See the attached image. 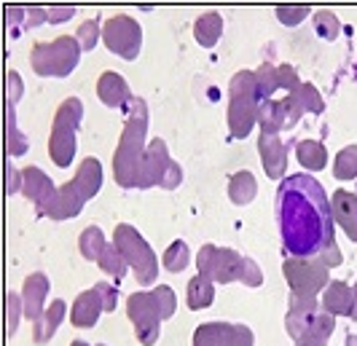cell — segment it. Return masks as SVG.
I'll return each instance as SVG.
<instances>
[{
	"label": "cell",
	"instance_id": "obj_1",
	"mask_svg": "<svg viewBox=\"0 0 357 346\" xmlns=\"http://www.w3.org/2000/svg\"><path fill=\"white\" fill-rule=\"evenodd\" d=\"M277 215L282 242L293 258H317L333 244V212L314 178H285L277 194Z\"/></svg>",
	"mask_w": 357,
	"mask_h": 346
},
{
	"label": "cell",
	"instance_id": "obj_2",
	"mask_svg": "<svg viewBox=\"0 0 357 346\" xmlns=\"http://www.w3.org/2000/svg\"><path fill=\"white\" fill-rule=\"evenodd\" d=\"M145 132H148V105L140 97H132L126 108V124L113 156V178L121 188H140L145 162Z\"/></svg>",
	"mask_w": 357,
	"mask_h": 346
},
{
	"label": "cell",
	"instance_id": "obj_3",
	"mask_svg": "<svg viewBox=\"0 0 357 346\" xmlns=\"http://www.w3.org/2000/svg\"><path fill=\"white\" fill-rule=\"evenodd\" d=\"M229 94H231V102H229V129H231V134L236 140H242L258 124V113H261V105H264V97L258 91L255 73L242 70V73L234 75Z\"/></svg>",
	"mask_w": 357,
	"mask_h": 346
},
{
	"label": "cell",
	"instance_id": "obj_4",
	"mask_svg": "<svg viewBox=\"0 0 357 346\" xmlns=\"http://www.w3.org/2000/svg\"><path fill=\"white\" fill-rule=\"evenodd\" d=\"M81 59V43L73 36H59L52 43H36L30 52V65L43 78H65L75 70Z\"/></svg>",
	"mask_w": 357,
	"mask_h": 346
},
{
	"label": "cell",
	"instance_id": "obj_5",
	"mask_svg": "<svg viewBox=\"0 0 357 346\" xmlns=\"http://www.w3.org/2000/svg\"><path fill=\"white\" fill-rule=\"evenodd\" d=\"M81 113H84L81 100L68 97L56 108V116H54L52 137H49V156H52L54 164L62 166V169L73 164V156H75V132H78V124H81Z\"/></svg>",
	"mask_w": 357,
	"mask_h": 346
},
{
	"label": "cell",
	"instance_id": "obj_6",
	"mask_svg": "<svg viewBox=\"0 0 357 346\" xmlns=\"http://www.w3.org/2000/svg\"><path fill=\"white\" fill-rule=\"evenodd\" d=\"M113 244L119 247V253L124 255L126 263L135 269V276H137L140 285H153V282H156V276H159V263H156L153 250L148 247V242L137 234V228H132V226H126V223L116 226V231H113Z\"/></svg>",
	"mask_w": 357,
	"mask_h": 346
},
{
	"label": "cell",
	"instance_id": "obj_7",
	"mask_svg": "<svg viewBox=\"0 0 357 346\" xmlns=\"http://www.w3.org/2000/svg\"><path fill=\"white\" fill-rule=\"evenodd\" d=\"M282 274L290 292L301 298H317V292L331 285V269L317 258H287L282 263Z\"/></svg>",
	"mask_w": 357,
	"mask_h": 346
},
{
	"label": "cell",
	"instance_id": "obj_8",
	"mask_svg": "<svg viewBox=\"0 0 357 346\" xmlns=\"http://www.w3.org/2000/svg\"><path fill=\"white\" fill-rule=\"evenodd\" d=\"M102 40L105 46L116 56H124V59H135L140 54V46H143V30L140 24L126 14H113L102 24Z\"/></svg>",
	"mask_w": 357,
	"mask_h": 346
},
{
	"label": "cell",
	"instance_id": "obj_9",
	"mask_svg": "<svg viewBox=\"0 0 357 346\" xmlns=\"http://www.w3.org/2000/svg\"><path fill=\"white\" fill-rule=\"evenodd\" d=\"M126 317L135 322L137 341L143 346H153L159 338L161 311L156 306L153 292H132L126 298Z\"/></svg>",
	"mask_w": 357,
	"mask_h": 346
},
{
	"label": "cell",
	"instance_id": "obj_10",
	"mask_svg": "<svg viewBox=\"0 0 357 346\" xmlns=\"http://www.w3.org/2000/svg\"><path fill=\"white\" fill-rule=\"evenodd\" d=\"M242 260L234 250H223L215 244H204L197 255V269L199 274L210 276L213 282L229 285V282H239L242 276Z\"/></svg>",
	"mask_w": 357,
	"mask_h": 346
},
{
	"label": "cell",
	"instance_id": "obj_11",
	"mask_svg": "<svg viewBox=\"0 0 357 346\" xmlns=\"http://www.w3.org/2000/svg\"><path fill=\"white\" fill-rule=\"evenodd\" d=\"M301 102L293 97V94H287L282 100H266L264 105H261V113H258V124H261V132H274V134H280L282 129H293L298 124V118H301Z\"/></svg>",
	"mask_w": 357,
	"mask_h": 346
},
{
	"label": "cell",
	"instance_id": "obj_12",
	"mask_svg": "<svg viewBox=\"0 0 357 346\" xmlns=\"http://www.w3.org/2000/svg\"><path fill=\"white\" fill-rule=\"evenodd\" d=\"M194 346H252V330L248 325L204 322L194 333Z\"/></svg>",
	"mask_w": 357,
	"mask_h": 346
},
{
	"label": "cell",
	"instance_id": "obj_13",
	"mask_svg": "<svg viewBox=\"0 0 357 346\" xmlns=\"http://www.w3.org/2000/svg\"><path fill=\"white\" fill-rule=\"evenodd\" d=\"M22 178H24V188H22V194L33 201V204H36V210L43 215V212L49 210L52 199L56 196V188H54L52 178H49L43 169H38V166H27V169H22Z\"/></svg>",
	"mask_w": 357,
	"mask_h": 346
},
{
	"label": "cell",
	"instance_id": "obj_14",
	"mask_svg": "<svg viewBox=\"0 0 357 346\" xmlns=\"http://www.w3.org/2000/svg\"><path fill=\"white\" fill-rule=\"evenodd\" d=\"M258 150H261V164L268 178H282L287 169V150L274 132H261L258 137Z\"/></svg>",
	"mask_w": 357,
	"mask_h": 346
},
{
	"label": "cell",
	"instance_id": "obj_15",
	"mask_svg": "<svg viewBox=\"0 0 357 346\" xmlns=\"http://www.w3.org/2000/svg\"><path fill=\"white\" fill-rule=\"evenodd\" d=\"M169 164H172V159H169V150H167V146H164V140H151V143H148V150H145L140 188L159 185Z\"/></svg>",
	"mask_w": 357,
	"mask_h": 346
},
{
	"label": "cell",
	"instance_id": "obj_16",
	"mask_svg": "<svg viewBox=\"0 0 357 346\" xmlns=\"http://www.w3.org/2000/svg\"><path fill=\"white\" fill-rule=\"evenodd\" d=\"M46 292H49V279L40 272L30 274L24 279V288H22V304H24V317L36 325L38 320L43 317V301H46Z\"/></svg>",
	"mask_w": 357,
	"mask_h": 346
},
{
	"label": "cell",
	"instance_id": "obj_17",
	"mask_svg": "<svg viewBox=\"0 0 357 346\" xmlns=\"http://www.w3.org/2000/svg\"><path fill=\"white\" fill-rule=\"evenodd\" d=\"M84 204H86V199L78 194V188H75L73 182H65V185H59V188H56V196L52 199L49 210H46L43 215H49L52 220L75 218V215L84 210Z\"/></svg>",
	"mask_w": 357,
	"mask_h": 346
},
{
	"label": "cell",
	"instance_id": "obj_18",
	"mask_svg": "<svg viewBox=\"0 0 357 346\" xmlns=\"http://www.w3.org/2000/svg\"><path fill=\"white\" fill-rule=\"evenodd\" d=\"M331 212L344 234L357 242V191H336V196L331 199Z\"/></svg>",
	"mask_w": 357,
	"mask_h": 346
},
{
	"label": "cell",
	"instance_id": "obj_19",
	"mask_svg": "<svg viewBox=\"0 0 357 346\" xmlns=\"http://www.w3.org/2000/svg\"><path fill=\"white\" fill-rule=\"evenodd\" d=\"M322 311L333 314V317H349L355 306V290L347 282H331L322 290Z\"/></svg>",
	"mask_w": 357,
	"mask_h": 346
},
{
	"label": "cell",
	"instance_id": "obj_20",
	"mask_svg": "<svg viewBox=\"0 0 357 346\" xmlns=\"http://www.w3.org/2000/svg\"><path fill=\"white\" fill-rule=\"evenodd\" d=\"M100 311H105L102 298H100V292L91 288V290L81 292V295L75 298L73 311H70V322L75 328H94V322L100 320Z\"/></svg>",
	"mask_w": 357,
	"mask_h": 346
},
{
	"label": "cell",
	"instance_id": "obj_21",
	"mask_svg": "<svg viewBox=\"0 0 357 346\" xmlns=\"http://www.w3.org/2000/svg\"><path fill=\"white\" fill-rule=\"evenodd\" d=\"M97 97L105 102L107 108H129L132 94L126 81L119 73H102L97 81Z\"/></svg>",
	"mask_w": 357,
	"mask_h": 346
},
{
	"label": "cell",
	"instance_id": "obj_22",
	"mask_svg": "<svg viewBox=\"0 0 357 346\" xmlns=\"http://www.w3.org/2000/svg\"><path fill=\"white\" fill-rule=\"evenodd\" d=\"M70 182L78 188V194L84 199H91L102 185V166H100V162L97 159H84L81 166H78V175Z\"/></svg>",
	"mask_w": 357,
	"mask_h": 346
},
{
	"label": "cell",
	"instance_id": "obj_23",
	"mask_svg": "<svg viewBox=\"0 0 357 346\" xmlns=\"http://www.w3.org/2000/svg\"><path fill=\"white\" fill-rule=\"evenodd\" d=\"M333 328H336V317L328 314V311H320V314L312 320L309 330L296 341V346H325L328 338H331V333H333Z\"/></svg>",
	"mask_w": 357,
	"mask_h": 346
},
{
	"label": "cell",
	"instance_id": "obj_24",
	"mask_svg": "<svg viewBox=\"0 0 357 346\" xmlns=\"http://www.w3.org/2000/svg\"><path fill=\"white\" fill-rule=\"evenodd\" d=\"M62 317H65V301H54L52 306H46L43 311V317L36 322V328H33V338H36V344H46L49 338L54 336V330L59 328V322H62Z\"/></svg>",
	"mask_w": 357,
	"mask_h": 346
},
{
	"label": "cell",
	"instance_id": "obj_25",
	"mask_svg": "<svg viewBox=\"0 0 357 346\" xmlns=\"http://www.w3.org/2000/svg\"><path fill=\"white\" fill-rule=\"evenodd\" d=\"M220 33H223V19H220V14H215V11H207V14H202L194 22V38H197L204 49L215 46Z\"/></svg>",
	"mask_w": 357,
	"mask_h": 346
},
{
	"label": "cell",
	"instance_id": "obj_26",
	"mask_svg": "<svg viewBox=\"0 0 357 346\" xmlns=\"http://www.w3.org/2000/svg\"><path fill=\"white\" fill-rule=\"evenodd\" d=\"M255 194H258V182H255L252 172H248V169L236 172L231 182H229V199L234 204H250L255 199Z\"/></svg>",
	"mask_w": 357,
	"mask_h": 346
},
{
	"label": "cell",
	"instance_id": "obj_27",
	"mask_svg": "<svg viewBox=\"0 0 357 346\" xmlns=\"http://www.w3.org/2000/svg\"><path fill=\"white\" fill-rule=\"evenodd\" d=\"M213 295H215V288H213V279L210 276H204V274H197L191 282H188V309H204V306H210L213 304Z\"/></svg>",
	"mask_w": 357,
	"mask_h": 346
},
{
	"label": "cell",
	"instance_id": "obj_28",
	"mask_svg": "<svg viewBox=\"0 0 357 346\" xmlns=\"http://www.w3.org/2000/svg\"><path fill=\"white\" fill-rule=\"evenodd\" d=\"M296 159L304 169H312V172H320L322 166L328 164V153L322 143H314V140H304L296 146Z\"/></svg>",
	"mask_w": 357,
	"mask_h": 346
},
{
	"label": "cell",
	"instance_id": "obj_29",
	"mask_svg": "<svg viewBox=\"0 0 357 346\" xmlns=\"http://www.w3.org/2000/svg\"><path fill=\"white\" fill-rule=\"evenodd\" d=\"M97 266H100L105 274H110V276H116V279H124L126 266H129V263H126L124 255L119 253L116 244H105V250H102L100 258H97Z\"/></svg>",
	"mask_w": 357,
	"mask_h": 346
},
{
	"label": "cell",
	"instance_id": "obj_30",
	"mask_svg": "<svg viewBox=\"0 0 357 346\" xmlns=\"http://www.w3.org/2000/svg\"><path fill=\"white\" fill-rule=\"evenodd\" d=\"M105 237H102V231L97 228V226H89V228H84V234L78 239V247H81V255L86 258V260H97L100 253L105 250Z\"/></svg>",
	"mask_w": 357,
	"mask_h": 346
},
{
	"label": "cell",
	"instance_id": "obj_31",
	"mask_svg": "<svg viewBox=\"0 0 357 346\" xmlns=\"http://www.w3.org/2000/svg\"><path fill=\"white\" fill-rule=\"evenodd\" d=\"M333 175H336L339 180H355L357 178V146H347L336 153Z\"/></svg>",
	"mask_w": 357,
	"mask_h": 346
},
{
	"label": "cell",
	"instance_id": "obj_32",
	"mask_svg": "<svg viewBox=\"0 0 357 346\" xmlns=\"http://www.w3.org/2000/svg\"><path fill=\"white\" fill-rule=\"evenodd\" d=\"M188 266V244L185 242H172L167 250H164V269L172 274L183 272Z\"/></svg>",
	"mask_w": 357,
	"mask_h": 346
},
{
	"label": "cell",
	"instance_id": "obj_33",
	"mask_svg": "<svg viewBox=\"0 0 357 346\" xmlns=\"http://www.w3.org/2000/svg\"><path fill=\"white\" fill-rule=\"evenodd\" d=\"M255 81H258V91H261L264 102L271 100V94L280 89V75H277V68H274V65H268V62L255 70Z\"/></svg>",
	"mask_w": 357,
	"mask_h": 346
},
{
	"label": "cell",
	"instance_id": "obj_34",
	"mask_svg": "<svg viewBox=\"0 0 357 346\" xmlns=\"http://www.w3.org/2000/svg\"><path fill=\"white\" fill-rule=\"evenodd\" d=\"M314 30H317V36L325 38V40H336L341 33V22L336 19V14H331V11H317V14H314Z\"/></svg>",
	"mask_w": 357,
	"mask_h": 346
},
{
	"label": "cell",
	"instance_id": "obj_35",
	"mask_svg": "<svg viewBox=\"0 0 357 346\" xmlns=\"http://www.w3.org/2000/svg\"><path fill=\"white\" fill-rule=\"evenodd\" d=\"M293 97L301 102V108L304 110H309V113H322V97H320V91L314 89L312 84H301L298 89L293 91Z\"/></svg>",
	"mask_w": 357,
	"mask_h": 346
},
{
	"label": "cell",
	"instance_id": "obj_36",
	"mask_svg": "<svg viewBox=\"0 0 357 346\" xmlns=\"http://www.w3.org/2000/svg\"><path fill=\"white\" fill-rule=\"evenodd\" d=\"M19 314H24L22 295H17V292H8V295H6V328H8V336H14V333H17Z\"/></svg>",
	"mask_w": 357,
	"mask_h": 346
},
{
	"label": "cell",
	"instance_id": "obj_37",
	"mask_svg": "<svg viewBox=\"0 0 357 346\" xmlns=\"http://www.w3.org/2000/svg\"><path fill=\"white\" fill-rule=\"evenodd\" d=\"M14 110H11V105H8V127H6V140H8V153L11 156H22L24 150H27V140L22 137V132L17 129V124H14V116H11Z\"/></svg>",
	"mask_w": 357,
	"mask_h": 346
},
{
	"label": "cell",
	"instance_id": "obj_38",
	"mask_svg": "<svg viewBox=\"0 0 357 346\" xmlns=\"http://www.w3.org/2000/svg\"><path fill=\"white\" fill-rule=\"evenodd\" d=\"M153 298H156V306L161 311V320H169L172 314H175V292L172 288H167V285H159V288H153Z\"/></svg>",
	"mask_w": 357,
	"mask_h": 346
},
{
	"label": "cell",
	"instance_id": "obj_39",
	"mask_svg": "<svg viewBox=\"0 0 357 346\" xmlns=\"http://www.w3.org/2000/svg\"><path fill=\"white\" fill-rule=\"evenodd\" d=\"M97 40H100V24L97 22H84L81 27H78V43H81V49L84 52H89L97 46Z\"/></svg>",
	"mask_w": 357,
	"mask_h": 346
},
{
	"label": "cell",
	"instance_id": "obj_40",
	"mask_svg": "<svg viewBox=\"0 0 357 346\" xmlns=\"http://www.w3.org/2000/svg\"><path fill=\"white\" fill-rule=\"evenodd\" d=\"M239 282H245L248 288H258V285L264 282V274H261L258 263H255L252 258H245V260H242V276H239Z\"/></svg>",
	"mask_w": 357,
	"mask_h": 346
},
{
	"label": "cell",
	"instance_id": "obj_41",
	"mask_svg": "<svg viewBox=\"0 0 357 346\" xmlns=\"http://www.w3.org/2000/svg\"><path fill=\"white\" fill-rule=\"evenodd\" d=\"M304 17H309V8H306V6H296V8H290V6H280V8H277V19H280V22H285V24H290V27H293V24H298Z\"/></svg>",
	"mask_w": 357,
	"mask_h": 346
},
{
	"label": "cell",
	"instance_id": "obj_42",
	"mask_svg": "<svg viewBox=\"0 0 357 346\" xmlns=\"http://www.w3.org/2000/svg\"><path fill=\"white\" fill-rule=\"evenodd\" d=\"M277 75H280V89H287L290 94L301 86V81H298V73L290 68V65H282V68H277Z\"/></svg>",
	"mask_w": 357,
	"mask_h": 346
},
{
	"label": "cell",
	"instance_id": "obj_43",
	"mask_svg": "<svg viewBox=\"0 0 357 346\" xmlns=\"http://www.w3.org/2000/svg\"><path fill=\"white\" fill-rule=\"evenodd\" d=\"M94 290L100 292V298H102V306H105V311H113V309H116V301H119V290H116L113 285H107V282H100V285H94Z\"/></svg>",
	"mask_w": 357,
	"mask_h": 346
},
{
	"label": "cell",
	"instance_id": "obj_44",
	"mask_svg": "<svg viewBox=\"0 0 357 346\" xmlns=\"http://www.w3.org/2000/svg\"><path fill=\"white\" fill-rule=\"evenodd\" d=\"M180 180H183V172H180V166L172 162V164L167 166V172H164V178H161V188H167V191H172V188H178Z\"/></svg>",
	"mask_w": 357,
	"mask_h": 346
},
{
	"label": "cell",
	"instance_id": "obj_45",
	"mask_svg": "<svg viewBox=\"0 0 357 346\" xmlns=\"http://www.w3.org/2000/svg\"><path fill=\"white\" fill-rule=\"evenodd\" d=\"M24 188V178H22V172H17L14 166L8 164L6 166V191L8 194H17V191H22Z\"/></svg>",
	"mask_w": 357,
	"mask_h": 346
},
{
	"label": "cell",
	"instance_id": "obj_46",
	"mask_svg": "<svg viewBox=\"0 0 357 346\" xmlns=\"http://www.w3.org/2000/svg\"><path fill=\"white\" fill-rule=\"evenodd\" d=\"M6 84H8V105H17L19 97H22V78H19V73H11L6 75Z\"/></svg>",
	"mask_w": 357,
	"mask_h": 346
},
{
	"label": "cell",
	"instance_id": "obj_47",
	"mask_svg": "<svg viewBox=\"0 0 357 346\" xmlns=\"http://www.w3.org/2000/svg\"><path fill=\"white\" fill-rule=\"evenodd\" d=\"M317 260H320V263H325L328 269H333V266H341V250L336 247V242H333L331 247H325L320 255H317Z\"/></svg>",
	"mask_w": 357,
	"mask_h": 346
},
{
	"label": "cell",
	"instance_id": "obj_48",
	"mask_svg": "<svg viewBox=\"0 0 357 346\" xmlns=\"http://www.w3.org/2000/svg\"><path fill=\"white\" fill-rule=\"evenodd\" d=\"M73 14H75V8H70V6H68V8H49V22H54V24H56V22L70 19Z\"/></svg>",
	"mask_w": 357,
	"mask_h": 346
},
{
	"label": "cell",
	"instance_id": "obj_49",
	"mask_svg": "<svg viewBox=\"0 0 357 346\" xmlns=\"http://www.w3.org/2000/svg\"><path fill=\"white\" fill-rule=\"evenodd\" d=\"M43 19H49V11H43V8H30V11H27V27H38Z\"/></svg>",
	"mask_w": 357,
	"mask_h": 346
},
{
	"label": "cell",
	"instance_id": "obj_50",
	"mask_svg": "<svg viewBox=\"0 0 357 346\" xmlns=\"http://www.w3.org/2000/svg\"><path fill=\"white\" fill-rule=\"evenodd\" d=\"M27 17V11H22V8H8L6 11V19H8V24H19L22 19Z\"/></svg>",
	"mask_w": 357,
	"mask_h": 346
},
{
	"label": "cell",
	"instance_id": "obj_51",
	"mask_svg": "<svg viewBox=\"0 0 357 346\" xmlns=\"http://www.w3.org/2000/svg\"><path fill=\"white\" fill-rule=\"evenodd\" d=\"M352 290H355V306H352V314H349V317H352V320L357 322V285L352 288Z\"/></svg>",
	"mask_w": 357,
	"mask_h": 346
},
{
	"label": "cell",
	"instance_id": "obj_52",
	"mask_svg": "<svg viewBox=\"0 0 357 346\" xmlns=\"http://www.w3.org/2000/svg\"><path fill=\"white\" fill-rule=\"evenodd\" d=\"M347 346H357V336H347Z\"/></svg>",
	"mask_w": 357,
	"mask_h": 346
},
{
	"label": "cell",
	"instance_id": "obj_53",
	"mask_svg": "<svg viewBox=\"0 0 357 346\" xmlns=\"http://www.w3.org/2000/svg\"><path fill=\"white\" fill-rule=\"evenodd\" d=\"M70 346H89V344H84V341H73Z\"/></svg>",
	"mask_w": 357,
	"mask_h": 346
},
{
	"label": "cell",
	"instance_id": "obj_54",
	"mask_svg": "<svg viewBox=\"0 0 357 346\" xmlns=\"http://www.w3.org/2000/svg\"><path fill=\"white\" fill-rule=\"evenodd\" d=\"M97 346H105V344H97Z\"/></svg>",
	"mask_w": 357,
	"mask_h": 346
}]
</instances>
